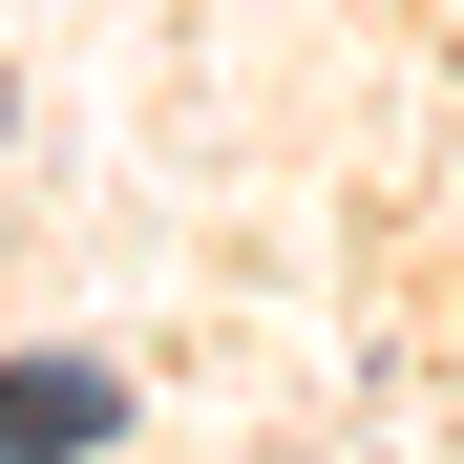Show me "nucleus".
Segmentation results:
<instances>
[{
    "instance_id": "obj_1",
    "label": "nucleus",
    "mask_w": 464,
    "mask_h": 464,
    "mask_svg": "<svg viewBox=\"0 0 464 464\" xmlns=\"http://www.w3.org/2000/svg\"><path fill=\"white\" fill-rule=\"evenodd\" d=\"M106 443V359H22V464H85Z\"/></svg>"
}]
</instances>
